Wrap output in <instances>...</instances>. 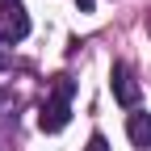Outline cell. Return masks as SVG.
<instances>
[{"instance_id": "obj_1", "label": "cell", "mask_w": 151, "mask_h": 151, "mask_svg": "<svg viewBox=\"0 0 151 151\" xmlns=\"http://www.w3.org/2000/svg\"><path fill=\"white\" fill-rule=\"evenodd\" d=\"M71 92H76L71 76H55L50 80V101L42 105V113H38V126H42L46 134H59V130L71 122Z\"/></svg>"}, {"instance_id": "obj_2", "label": "cell", "mask_w": 151, "mask_h": 151, "mask_svg": "<svg viewBox=\"0 0 151 151\" xmlns=\"http://www.w3.org/2000/svg\"><path fill=\"white\" fill-rule=\"evenodd\" d=\"M29 34V13L17 0H0V42H21Z\"/></svg>"}, {"instance_id": "obj_3", "label": "cell", "mask_w": 151, "mask_h": 151, "mask_svg": "<svg viewBox=\"0 0 151 151\" xmlns=\"http://www.w3.org/2000/svg\"><path fill=\"white\" fill-rule=\"evenodd\" d=\"M109 84H113V97H118V105H126V109H139V80H134V71H130L126 63H113V71H109Z\"/></svg>"}, {"instance_id": "obj_4", "label": "cell", "mask_w": 151, "mask_h": 151, "mask_svg": "<svg viewBox=\"0 0 151 151\" xmlns=\"http://www.w3.org/2000/svg\"><path fill=\"white\" fill-rule=\"evenodd\" d=\"M126 134L134 147H151V113L143 109H130V118H126Z\"/></svg>"}, {"instance_id": "obj_5", "label": "cell", "mask_w": 151, "mask_h": 151, "mask_svg": "<svg viewBox=\"0 0 151 151\" xmlns=\"http://www.w3.org/2000/svg\"><path fill=\"white\" fill-rule=\"evenodd\" d=\"M84 151H109V143H105V134H92V139H88V147H84Z\"/></svg>"}, {"instance_id": "obj_6", "label": "cell", "mask_w": 151, "mask_h": 151, "mask_svg": "<svg viewBox=\"0 0 151 151\" xmlns=\"http://www.w3.org/2000/svg\"><path fill=\"white\" fill-rule=\"evenodd\" d=\"M9 59H13V55H9V46H4V42H0V71H4V67H9Z\"/></svg>"}, {"instance_id": "obj_7", "label": "cell", "mask_w": 151, "mask_h": 151, "mask_svg": "<svg viewBox=\"0 0 151 151\" xmlns=\"http://www.w3.org/2000/svg\"><path fill=\"white\" fill-rule=\"evenodd\" d=\"M76 4H80V13H92V4H97V0H76Z\"/></svg>"}]
</instances>
